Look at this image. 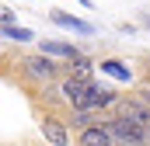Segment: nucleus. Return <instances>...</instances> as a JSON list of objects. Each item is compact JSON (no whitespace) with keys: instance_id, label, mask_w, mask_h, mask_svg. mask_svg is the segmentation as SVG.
<instances>
[{"instance_id":"obj_1","label":"nucleus","mask_w":150,"mask_h":146,"mask_svg":"<svg viewBox=\"0 0 150 146\" xmlns=\"http://www.w3.org/2000/svg\"><path fill=\"white\" fill-rule=\"evenodd\" d=\"M108 132H112V143L115 146H150L147 136H143V129L129 125L126 118H112V122H108Z\"/></svg>"},{"instance_id":"obj_2","label":"nucleus","mask_w":150,"mask_h":146,"mask_svg":"<svg viewBox=\"0 0 150 146\" xmlns=\"http://www.w3.org/2000/svg\"><path fill=\"white\" fill-rule=\"evenodd\" d=\"M25 66V73L32 77V80H38V84H52L56 77H59V70H56V63H52V56H32V59H25L21 63Z\"/></svg>"},{"instance_id":"obj_3","label":"nucleus","mask_w":150,"mask_h":146,"mask_svg":"<svg viewBox=\"0 0 150 146\" xmlns=\"http://www.w3.org/2000/svg\"><path fill=\"white\" fill-rule=\"evenodd\" d=\"M115 111H119V118H126V122L136 125V129H147L150 125V108L143 101H119V98H115Z\"/></svg>"},{"instance_id":"obj_4","label":"nucleus","mask_w":150,"mask_h":146,"mask_svg":"<svg viewBox=\"0 0 150 146\" xmlns=\"http://www.w3.org/2000/svg\"><path fill=\"white\" fill-rule=\"evenodd\" d=\"M38 132H42V139L52 146H70V132H67V125L59 122V118H52V115H45L42 122H38Z\"/></svg>"},{"instance_id":"obj_5","label":"nucleus","mask_w":150,"mask_h":146,"mask_svg":"<svg viewBox=\"0 0 150 146\" xmlns=\"http://www.w3.org/2000/svg\"><path fill=\"white\" fill-rule=\"evenodd\" d=\"M112 105H115V91L112 87L91 84V87H87V98H84V105H80V111H98V108H112Z\"/></svg>"},{"instance_id":"obj_6","label":"nucleus","mask_w":150,"mask_h":146,"mask_svg":"<svg viewBox=\"0 0 150 146\" xmlns=\"http://www.w3.org/2000/svg\"><path fill=\"white\" fill-rule=\"evenodd\" d=\"M77 146H115V143H112L108 125H94V122H87V125H80Z\"/></svg>"},{"instance_id":"obj_7","label":"nucleus","mask_w":150,"mask_h":146,"mask_svg":"<svg viewBox=\"0 0 150 146\" xmlns=\"http://www.w3.org/2000/svg\"><path fill=\"white\" fill-rule=\"evenodd\" d=\"M49 21L59 25V28H67V32H77V35H94V25H91V21H80L74 14H67V11H52Z\"/></svg>"},{"instance_id":"obj_8","label":"nucleus","mask_w":150,"mask_h":146,"mask_svg":"<svg viewBox=\"0 0 150 146\" xmlns=\"http://www.w3.org/2000/svg\"><path fill=\"white\" fill-rule=\"evenodd\" d=\"M91 84H94V80H91ZM91 84L67 77V80H63V87H59V94H63V101H67V105H74V108L80 111V105H84V98H87V87H91Z\"/></svg>"},{"instance_id":"obj_9","label":"nucleus","mask_w":150,"mask_h":146,"mask_svg":"<svg viewBox=\"0 0 150 146\" xmlns=\"http://www.w3.org/2000/svg\"><path fill=\"white\" fill-rule=\"evenodd\" d=\"M42 52L45 56H59V59H77L80 49L74 42H59V38H42Z\"/></svg>"},{"instance_id":"obj_10","label":"nucleus","mask_w":150,"mask_h":146,"mask_svg":"<svg viewBox=\"0 0 150 146\" xmlns=\"http://www.w3.org/2000/svg\"><path fill=\"white\" fill-rule=\"evenodd\" d=\"M101 73H108V77H115V80H122V84L133 80V70H129L122 59H101Z\"/></svg>"},{"instance_id":"obj_11","label":"nucleus","mask_w":150,"mask_h":146,"mask_svg":"<svg viewBox=\"0 0 150 146\" xmlns=\"http://www.w3.org/2000/svg\"><path fill=\"white\" fill-rule=\"evenodd\" d=\"M0 35L4 38H14V42H32V28H21V25H14V21H11V25H0Z\"/></svg>"},{"instance_id":"obj_12","label":"nucleus","mask_w":150,"mask_h":146,"mask_svg":"<svg viewBox=\"0 0 150 146\" xmlns=\"http://www.w3.org/2000/svg\"><path fill=\"white\" fill-rule=\"evenodd\" d=\"M140 101H143V105L150 108V87H143V91H140Z\"/></svg>"}]
</instances>
